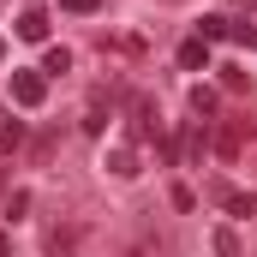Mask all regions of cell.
<instances>
[{
  "mask_svg": "<svg viewBox=\"0 0 257 257\" xmlns=\"http://www.w3.org/2000/svg\"><path fill=\"white\" fill-rule=\"evenodd\" d=\"M132 138L138 144H162V108H156V96L132 102Z\"/></svg>",
  "mask_w": 257,
  "mask_h": 257,
  "instance_id": "6da1fadb",
  "label": "cell"
},
{
  "mask_svg": "<svg viewBox=\"0 0 257 257\" xmlns=\"http://www.w3.org/2000/svg\"><path fill=\"white\" fill-rule=\"evenodd\" d=\"M12 102H18V108H42V102H48V78H42L36 66L12 72Z\"/></svg>",
  "mask_w": 257,
  "mask_h": 257,
  "instance_id": "7a4b0ae2",
  "label": "cell"
},
{
  "mask_svg": "<svg viewBox=\"0 0 257 257\" xmlns=\"http://www.w3.org/2000/svg\"><path fill=\"white\" fill-rule=\"evenodd\" d=\"M78 251H84L78 227H42V257H78Z\"/></svg>",
  "mask_w": 257,
  "mask_h": 257,
  "instance_id": "3957f363",
  "label": "cell"
},
{
  "mask_svg": "<svg viewBox=\"0 0 257 257\" xmlns=\"http://www.w3.org/2000/svg\"><path fill=\"white\" fill-rule=\"evenodd\" d=\"M245 144H251V132H245V126H221L215 138H209V150H215L221 162H233V156H239Z\"/></svg>",
  "mask_w": 257,
  "mask_h": 257,
  "instance_id": "277c9868",
  "label": "cell"
},
{
  "mask_svg": "<svg viewBox=\"0 0 257 257\" xmlns=\"http://www.w3.org/2000/svg\"><path fill=\"white\" fill-rule=\"evenodd\" d=\"M24 42H48V12H36V6H24L18 12V24H12Z\"/></svg>",
  "mask_w": 257,
  "mask_h": 257,
  "instance_id": "5b68a950",
  "label": "cell"
},
{
  "mask_svg": "<svg viewBox=\"0 0 257 257\" xmlns=\"http://www.w3.org/2000/svg\"><path fill=\"white\" fill-rule=\"evenodd\" d=\"M180 66H186V72H203V66H209V42L186 36V42H180Z\"/></svg>",
  "mask_w": 257,
  "mask_h": 257,
  "instance_id": "8992f818",
  "label": "cell"
},
{
  "mask_svg": "<svg viewBox=\"0 0 257 257\" xmlns=\"http://www.w3.org/2000/svg\"><path fill=\"white\" fill-rule=\"evenodd\" d=\"M24 150V120H0V156Z\"/></svg>",
  "mask_w": 257,
  "mask_h": 257,
  "instance_id": "52a82bcc",
  "label": "cell"
},
{
  "mask_svg": "<svg viewBox=\"0 0 257 257\" xmlns=\"http://www.w3.org/2000/svg\"><path fill=\"white\" fill-rule=\"evenodd\" d=\"M192 114H197V120L215 114V90H209V84H192Z\"/></svg>",
  "mask_w": 257,
  "mask_h": 257,
  "instance_id": "ba28073f",
  "label": "cell"
},
{
  "mask_svg": "<svg viewBox=\"0 0 257 257\" xmlns=\"http://www.w3.org/2000/svg\"><path fill=\"white\" fill-rule=\"evenodd\" d=\"M36 72H42V78H60V72H72V54H66V48H48V60L36 66Z\"/></svg>",
  "mask_w": 257,
  "mask_h": 257,
  "instance_id": "9c48e42d",
  "label": "cell"
},
{
  "mask_svg": "<svg viewBox=\"0 0 257 257\" xmlns=\"http://www.w3.org/2000/svg\"><path fill=\"white\" fill-rule=\"evenodd\" d=\"M108 174L132 180V174H138V156H132V150H114V156H108Z\"/></svg>",
  "mask_w": 257,
  "mask_h": 257,
  "instance_id": "30bf717a",
  "label": "cell"
},
{
  "mask_svg": "<svg viewBox=\"0 0 257 257\" xmlns=\"http://www.w3.org/2000/svg\"><path fill=\"white\" fill-rule=\"evenodd\" d=\"M227 30H233V24H227L221 12H203V18H197V36H227Z\"/></svg>",
  "mask_w": 257,
  "mask_h": 257,
  "instance_id": "8fae6325",
  "label": "cell"
},
{
  "mask_svg": "<svg viewBox=\"0 0 257 257\" xmlns=\"http://www.w3.org/2000/svg\"><path fill=\"white\" fill-rule=\"evenodd\" d=\"M221 90H233V96H245V90H251V78H245L239 66H221Z\"/></svg>",
  "mask_w": 257,
  "mask_h": 257,
  "instance_id": "7c38bea8",
  "label": "cell"
},
{
  "mask_svg": "<svg viewBox=\"0 0 257 257\" xmlns=\"http://www.w3.org/2000/svg\"><path fill=\"white\" fill-rule=\"evenodd\" d=\"M24 144H30V162H54V132L48 138H24Z\"/></svg>",
  "mask_w": 257,
  "mask_h": 257,
  "instance_id": "4fadbf2b",
  "label": "cell"
},
{
  "mask_svg": "<svg viewBox=\"0 0 257 257\" xmlns=\"http://www.w3.org/2000/svg\"><path fill=\"white\" fill-rule=\"evenodd\" d=\"M215 251H221V257H239V233H233V227H215Z\"/></svg>",
  "mask_w": 257,
  "mask_h": 257,
  "instance_id": "5bb4252c",
  "label": "cell"
},
{
  "mask_svg": "<svg viewBox=\"0 0 257 257\" xmlns=\"http://www.w3.org/2000/svg\"><path fill=\"white\" fill-rule=\"evenodd\" d=\"M251 209H257L251 192H227V215H251Z\"/></svg>",
  "mask_w": 257,
  "mask_h": 257,
  "instance_id": "9a60e30c",
  "label": "cell"
},
{
  "mask_svg": "<svg viewBox=\"0 0 257 257\" xmlns=\"http://www.w3.org/2000/svg\"><path fill=\"white\" fill-rule=\"evenodd\" d=\"M24 215H30V197L12 192V197H6V221H24Z\"/></svg>",
  "mask_w": 257,
  "mask_h": 257,
  "instance_id": "2e32d148",
  "label": "cell"
},
{
  "mask_svg": "<svg viewBox=\"0 0 257 257\" xmlns=\"http://www.w3.org/2000/svg\"><path fill=\"white\" fill-rule=\"evenodd\" d=\"M108 126V108H102V102H90V114H84V132H102Z\"/></svg>",
  "mask_w": 257,
  "mask_h": 257,
  "instance_id": "e0dca14e",
  "label": "cell"
},
{
  "mask_svg": "<svg viewBox=\"0 0 257 257\" xmlns=\"http://www.w3.org/2000/svg\"><path fill=\"white\" fill-rule=\"evenodd\" d=\"M168 203H174V209H180V215H186V209H192L197 197H192V186H174V192H168Z\"/></svg>",
  "mask_w": 257,
  "mask_h": 257,
  "instance_id": "ac0fdd59",
  "label": "cell"
},
{
  "mask_svg": "<svg viewBox=\"0 0 257 257\" xmlns=\"http://www.w3.org/2000/svg\"><path fill=\"white\" fill-rule=\"evenodd\" d=\"M66 12H78V18H90V12H96V6H102V0H60Z\"/></svg>",
  "mask_w": 257,
  "mask_h": 257,
  "instance_id": "d6986e66",
  "label": "cell"
},
{
  "mask_svg": "<svg viewBox=\"0 0 257 257\" xmlns=\"http://www.w3.org/2000/svg\"><path fill=\"white\" fill-rule=\"evenodd\" d=\"M239 42H245V48H257V24H245V30H239Z\"/></svg>",
  "mask_w": 257,
  "mask_h": 257,
  "instance_id": "ffe728a7",
  "label": "cell"
},
{
  "mask_svg": "<svg viewBox=\"0 0 257 257\" xmlns=\"http://www.w3.org/2000/svg\"><path fill=\"white\" fill-rule=\"evenodd\" d=\"M0 257H12V239H6V233H0Z\"/></svg>",
  "mask_w": 257,
  "mask_h": 257,
  "instance_id": "44dd1931",
  "label": "cell"
},
{
  "mask_svg": "<svg viewBox=\"0 0 257 257\" xmlns=\"http://www.w3.org/2000/svg\"><path fill=\"white\" fill-rule=\"evenodd\" d=\"M0 48H6V42H0Z\"/></svg>",
  "mask_w": 257,
  "mask_h": 257,
  "instance_id": "7402d4cb",
  "label": "cell"
}]
</instances>
